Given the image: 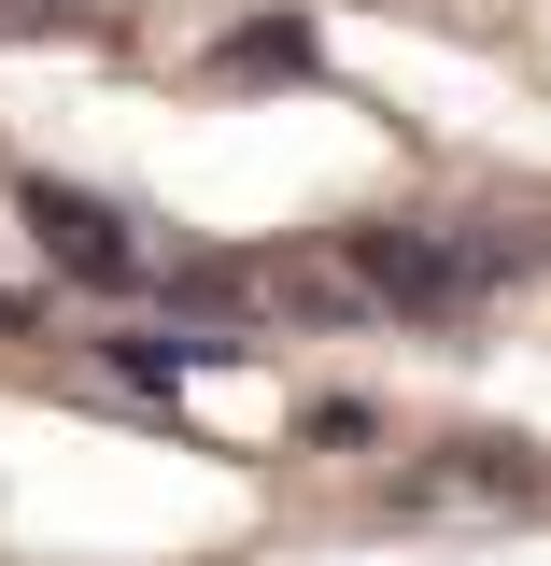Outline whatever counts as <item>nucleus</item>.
I'll return each mask as SVG.
<instances>
[{
    "instance_id": "f257e3e1",
    "label": "nucleus",
    "mask_w": 551,
    "mask_h": 566,
    "mask_svg": "<svg viewBox=\"0 0 551 566\" xmlns=\"http://www.w3.org/2000/svg\"><path fill=\"white\" fill-rule=\"evenodd\" d=\"M353 283L382 297V312H411V326H453L467 297H495L509 270H538L551 227H523V241H438V227H340Z\"/></svg>"
},
{
    "instance_id": "f03ea898",
    "label": "nucleus",
    "mask_w": 551,
    "mask_h": 566,
    "mask_svg": "<svg viewBox=\"0 0 551 566\" xmlns=\"http://www.w3.org/2000/svg\"><path fill=\"white\" fill-rule=\"evenodd\" d=\"M14 212H29L43 270H71V283H141V227L114 199H85V185H14Z\"/></svg>"
},
{
    "instance_id": "7ed1b4c3",
    "label": "nucleus",
    "mask_w": 551,
    "mask_h": 566,
    "mask_svg": "<svg viewBox=\"0 0 551 566\" xmlns=\"http://www.w3.org/2000/svg\"><path fill=\"white\" fill-rule=\"evenodd\" d=\"M114 368H128V382H184V368H226V354H255V340H199V326H114Z\"/></svg>"
},
{
    "instance_id": "20e7f679",
    "label": "nucleus",
    "mask_w": 551,
    "mask_h": 566,
    "mask_svg": "<svg viewBox=\"0 0 551 566\" xmlns=\"http://www.w3.org/2000/svg\"><path fill=\"white\" fill-rule=\"evenodd\" d=\"M212 71H226V85H297V71H311V29H297V14H255Z\"/></svg>"
},
{
    "instance_id": "39448f33",
    "label": "nucleus",
    "mask_w": 551,
    "mask_h": 566,
    "mask_svg": "<svg viewBox=\"0 0 551 566\" xmlns=\"http://www.w3.org/2000/svg\"><path fill=\"white\" fill-rule=\"evenodd\" d=\"M114 0H0V43H114Z\"/></svg>"
}]
</instances>
